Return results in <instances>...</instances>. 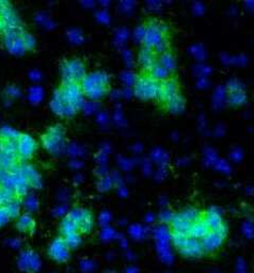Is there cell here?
<instances>
[{
  "instance_id": "obj_11",
  "label": "cell",
  "mask_w": 254,
  "mask_h": 273,
  "mask_svg": "<svg viewBox=\"0 0 254 273\" xmlns=\"http://www.w3.org/2000/svg\"><path fill=\"white\" fill-rule=\"evenodd\" d=\"M16 144H17L18 159L23 160L24 162L29 160L33 155H35V153L38 148L36 140L28 134H20L16 141Z\"/></svg>"
},
{
  "instance_id": "obj_26",
  "label": "cell",
  "mask_w": 254,
  "mask_h": 273,
  "mask_svg": "<svg viewBox=\"0 0 254 273\" xmlns=\"http://www.w3.org/2000/svg\"><path fill=\"white\" fill-rule=\"evenodd\" d=\"M15 199H18L14 190L0 187V207H6Z\"/></svg>"
},
{
  "instance_id": "obj_31",
  "label": "cell",
  "mask_w": 254,
  "mask_h": 273,
  "mask_svg": "<svg viewBox=\"0 0 254 273\" xmlns=\"http://www.w3.org/2000/svg\"><path fill=\"white\" fill-rule=\"evenodd\" d=\"M9 220H10V218L5 209V207H0V227L7 224Z\"/></svg>"
},
{
  "instance_id": "obj_3",
  "label": "cell",
  "mask_w": 254,
  "mask_h": 273,
  "mask_svg": "<svg viewBox=\"0 0 254 273\" xmlns=\"http://www.w3.org/2000/svg\"><path fill=\"white\" fill-rule=\"evenodd\" d=\"M170 238L173 246L182 256L193 259L205 256L200 240L176 233H170Z\"/></svg>"
},
{
  "instance_id": "obj_15",
  "label": "cell",
  "mask_w": 254,
  "mask_h": 273,
  "mask_svg": "<svg viewBox=\"0 0 254 273\" xmlns=\"http://www.w3.org/2000/svg\"><path fill=\"white\" fill-rule=\"evenodd\" d=\"M180 93V82L174 77H169L161 82H159L157 100L164 103L173 95Z\"/></svg>"
},
{
  "instance_id": "obj_22",
  "label": "cell",
  "mask_w": 254,
  "mask_h": 273,
  "mask_svg": "<svg viewBox=\"0 0 254 273\" xmlns=\"http://www.w3.org/2000/svg\"><path fill=\"white\" fill-rule=\"evenodd\" d=\"M148 73H149L148 75L151 78H153L154 80H156L158 82H161L165 79H168L169 77H171V74L165 70L158 61H156L153 64V67L148 71Z\"/></svg>"
},
{
  "instance_id": "obj_21",
  "label": "cell",
  "mask_w": 254,
  "mask_h": 273,
  "mask_svg": "<svg viewBox=\"0 0 254 273\" xmlns=\"http://www.w3.org/2000/svg\"><path fill=\"white\" fill-rule=\"evenodd\" d=\"M157 61L167 70L171 75L176 71V60L171 50L167 49L157 57Z\"/></svg>"
},
{
  "instance_id": "obj_14",
  "label": "cell",
  "mask_w": 254,
  "mask_h": 273,
  "mask_svg": "<svg viewBox=\"0 0 254 273\" xmlns=\"http://www.w3.org/2000/svg\"><path fill=\"white\" fill-rule=\"evenodd\" d=\"M60 91L70 104L75 106L79 110L80 106L83 103V93L79 83L75 82H62Z\"/></svg>"
},
{
  "instance_id": "obj_27",
  "label": "cell",
  "mask_w": 254,
  "mask_h": 273,
  "mask_svg": "<svg viewBox=\"0 0 254 273\" xmlns=\"http://www.w3.org/2000/svg\"><path fill=\"white\" fill-rule=\"evenodd\" d=\"M20 208H21V202L20 199H15L13 202H11L9 205L5 207V209L11 219H15L20 216Z\"/></svg>"
},
{
  "instance_id": "obj_28",
  "label": "cell",
  "mask_w": 254,
  "mask_h": 273,
  "mask_svg": "<svg viewBox=\"0 0 254 273\" xmlns=\"http://www.w3.org/2000/svg\"><path fill=\"white\" fill-rule=\"evenodd\" d=\"M20 133H18L17 130L13 129L12 127L9 126H4L0 128V139L6 140V141H17Z\"/></svg>"
},
{
  "instance_id": "obj_35",
  "label": "cell",
  "mask_w": 254,
  "mask_h": 273,
  "mask_svg": "<svg viewBox=\"0 0 254 273\" xmlns=\"http://www.w3.org/2000/svg\"><path fill=\"white\" fill-rule=\"evenodd\" d=\"M4 29V19L0 16V31H3Z\"/></svg>"
},
{
  "instance_id": "obj_16",
  "label": "cell",
  "mask_w": 254,
  "mask_h": 273,
  "mask_svg": "<svg viewBox=\"0 0 254 273\" xmlns=\"http://www.w3.org/2000/svg\"><path fill=\"white\" fill-rule=\"evenodd\" d=\"M19 169L21 175L27 180L30 187L36 189L42 187V177L35 167L28 162H21L19 163Z\"/></svg>"
},
{
  "instance_id": "obj_12",
  "label": "cell",
  "mask_w": 254,
  "mask_h": 273,
  "mask_svg": "<svg viewBox=\"0 0 254 273\" xmlns=\"http://www.w3.org/2000/svg\"><path fill=\"white\" fill-rule=\"evenodd\" d=\"M203 217L211 231L217 232L224 237H228L229 226L227 222L224 221L222 216L220 215L215 208H211L206 211H203Z\"/></svg>"
},
{
  "instance_id": "obj_32",
  "label": "cell",
  "mask_w": 254,
  "mask_h": 273,
  "mask_svg": "<svg viewBox=\"0 0 254 273\" xmlns=\"http://www.w3.org/2000/svg\"><path fill=\"white\" fill-rule=\"evenodd\" d=\"M25 205H26V207L29 210H33V209L37 208V201L35 200V198H33V196H28V198L25 201Z\"/></svg>"
},
{
  "instance_id": "obj_29",
  "label": "cell",
  "mask_w": 254,
  "mask_h": 273,
  "mask_svg": "<svg viewBox=\"0 0 254 273\" xmlns=\"http://www.w3.org/2000/svg\"><path fill=\"white\" fill-rule=\"evenodd\" d=\"M21 39H23V43H24V46H25L26 50L35 49V47L37 45V41H36L35 37L28 34V32L24 31L23 34H21Z\"/></svg>"
},
{
  "instance_id": "obj_2",
  "label": "cell",
  "mask_w": 254,
  "mask_h": 273,
  "mask_svg": "<svg viewBox=\"0 0 254 273\" xmlns=\"http://www.w3.org/2000/svg\"><path fill=\"white\" fill-rule=\"evenodd\" d=\"M83 96L91 100H102L110 89V76L104 71H94L86 75L80 82Z\"/></svg>"
},
{
  "instance_id": "obj_33",
  "label": "cell",
  "mask_w": 254,
  "mask_h": 273,
  "mask_svg": "<svg viewBox=\"0 0 254 273\" xmlns=\"http://www.w3.org/2000/svg\"><path fill=\"white\" fill-rule=\"evenodd\" d=\"M7 93L9 96H12V97H16L19 95V91L17 88H15V86H9L8 90H7Z\"/></svg>"
},
{
  "instance_id": "obj_24",
  "label": "cell",
  "mask_w": 254,
  "mask_h": 273,
  "mask_svg": "<svg viewBox=\"0 0 254 273\" xmlns=\"http://www.w3.org/2000/svg\"><path fill=\"white\" fill-rule=\"evenodd\" d=\"M66 246L71 251L78 249L82 245V235L80 233H73L62 237Z\"/></svg>"
},
{
  "instance_id": "obj_4",
  "label": "cell",
  "mask_w": 254,
  "mask_h": 273,
  "mask_svg": "<svg viewBox=\"0 0 254 273\" xmlns=\"http://www.w3.org/2000/svg\"><path fill=\"white\" fill-rule=\"evenodd\" d=\"M44 148L52 155H60L65 148V129L62 125L56 124L47 128L46 133L41 137Z\"/></svg>"
},
{
  "instance_id": "obj_23",
  "label": "cell",
  "mask_w": 254,
  "mask_h": 273,
  "mask_svg": "<svg viewBox=\"0 0 254 273\" xmlns=\"http://www.w3.org/2000/svg\"><path fill=\"white\" fill-rule=\"evenodd\" d=\"M228 105L231 107H240L247 104L248 102V95L244 90L240 91H233L228 93Z\"/></svg>"
},
{
  "instance_id": "obj_8",
  "label": "cell",
  "mask_w": 254,
  "mask_h": 273,
  "mask_svg": "<svg viewBox=\"0 0 254 273\" xmlns=\"http://www.w3.org/2000/svg\"><path fill=\"white\" fill-rule=\"evenodd\" d=\"M24 31L25 29L23 27L17 29L3 30L2 41L8 51L13 54H17V56L18 54H23L26 51L23 39H21V34H23Z\"/></svg>"
},
{
  "instance_id": "obj_5",
  "label": "cell",
  "mask_w": 254,
  "mask_h": 273,
  "mask_svg": "<svg viewBox=\"0 0 254 273\" xmlns=\"http://www.w3.org/2000/svg\"><path fill=\"white\" fill-rule=\"evenodd\" d=\"M87 74L84 63L78 58L65 60L61 65L62 82H75L80 84Z\"/></svg>"
},
{
  "instance_id": "obj_19",
  "label": "cell",
  "mask_w": 254,
  "mask_h": 273,
  "mask_svg": "<svg viewBox=\"0 0 254 273\" xmlns=\"http://www.w3.org/2000/svg\"><path fill=\"white\" fill-rule=\"evenodd\" d=\"M156 61H157V54L155 52L146 47L141 48L138 54V62L143 70L149 71Z\"/></svg>"
},
{
  "instance_id": "obj_1",
  "label": "cell",
  "mask_w": 254,
  "mask_h": 273,
  "mask_svg": "<svg viewBox=\"0 0 254 273\" xmlns=\"http://www.w3.org/2000/svg\"><path fill=\"white\" fill-rule=\"evenodd\" d=\"M143 47L149 48L156 54L168 49V27L156 20H152L146 26L143 34Z\"/></svg>"
},
{
  "instance_id": "obj_13",
  "label": "cell",
  "mask_w": 254,
  "mask_h": 273,
  "mask_svg": "<svg viewBox=\"0 0 254 273\" xmlns=\"http://www.w3.org/2000/svg\"><path fill=\"white\" fill-rule=\"evenodd\" d=\"M225 240H227V237L222 236L221 234H219L214 231H209V233L200 240L204 254L205 255L216 254L220 250H221V248L223 247L225 242Z\"/></svg>"
},
{
  "instance_id": "obj_17",
  "label": "cell",
  "mask_w": 254,
  "mask_h": 273,
  "mask_svg": "<svg viewBox=\"0 0 254 273\" xmlns=\"http://www.w3.org/2000/svg\"><path fill=\"white\" fill-rule=\"evenodd\" d=\"M16 228L20 233L31 234L36 228V220L33 219L30 213H25L17 218Z\"/></svg>"
},
{
  "instance_id": "obj_10",
  "label": "cell",
  "mask_w": 254,
  "mask_h": 273,
  "mask_svg": "<svg viewBox=\"0 0 254 273\" xmlns=\"http://www.w3.org/2000/svg\"><path fill=\"white\" fill-rule=\"evenodd\" d=\"M50 107L54 113L62 117H73L78 112V109L66 101V98L63 96L60 89H57L53 92Z\"/></svg>"
},
{
  "instance_id": "obj_34",
  "label": "cell",
  "mask_w": 254,
  "mask_h": 273,
  "mask_svg": "<svg viewBox=\"0 0 254 273\" xmlns=\"http://www.w3.org/2000/svg\"><path fill=\"white\" fill-rule=\"evenodd\" d=\"M9 6H10V4L8 2H0V13H2L3 11Z\"/></svg>"
},
{
  "instance_id": "obj_9",
  "label": "cell",
  "mask_w": 254,
  "mask_h": 273,
  "mask_svg": "<svg viewBox=\"0 0 254 273\" xmlns=\"http://www.w3.org/2000/svg\"><path fill=\"white\" fill-rule=\"evenodd\" d=\"M47 254L50 259L58 264H65L71 259L72 251L64 242L61 236L54 238L47 249Z\"/></svg>"
},
{
  "instance_id": "obj_30",
  "label": "cell",
  "mask_w": 254,
  "mask_h": 273,
  "mask_svg": "<svg viewBox=\"0 0 254 273\" xmlns=\"http://www.w3.org/2000/svg\"><path fill=\"white\" fill-rule=\"evenodd\" d=\"M242 90V85L239 83L237 80L232 79L228 83V92H233V91H240Z\"/></svg>"
},
{
  "instance_id": "obj_7",
  "label": "cell",
  "mask_w": 254,
  "mask_h": 273,
  "mask_svg": "<svg viewBox=\"0 0 254 273\" xmlns=\"http://www.w3.org/2000/svg\"><path fill=\"white\" fill-rule=\"evenodd\" d=\"M159 82L147 75H140L135 81V95L142 101L156 100Z\"/></svg>"
},
{
  "instance_id": "obj_6",
  "label": "cell",
  "mask_w": 254,
  "mask_h": 273,
  "mask_svg": "<svg viewBox=\"0 0 254 273\" xmlns=\"http://www.w3.org/2000/svg\"><path fill=\"white\" fill-rule=\"evenodd\" d=\"M66 217L71 219L77 226V229L81 235L90 234L94 227V216L92 211L82 207H76V208L69 211Z\"/></svg>"
},
{
  "instance_id": "obj_20",
  "label": "cell",
  "mask_w": 254,
  "mask_h": 273,
  "mask_svg": "<svg viewBox=\"0 0 254 273\" xmlns=\"http://www.w3.org/2000/svg\"><path fill=\"white\" fill-rule=\"evenodd\" d=\"M211 229H209L206 221L204 220V217L202 216L200 219L196 220L191 228H190V232H189V237H192L194 239H197V240H201L202 238H204Z\"/></svg>"
},
{
  "instance_id": "obj_25",
  "label": "cell",
  "mask_w": 254,
  "mask_h": 273,
  "mask_svg": "<svg viewBox=\"0 0 254 273\" xmlns=\"http://www.w3.org/2000/svg\"><path fill=\"white\" fill-rule=\"evenodd\" d=\"M59 231H60L61 237H63L65 235H69V234H73V233H79L78 229H77L76 224L71 219H69V218L66 216L63 218L61 223H60Z\"/></svg>"
},
{
  "instance_id": "obj_18",
  "label": "cell",
  "mask_w": 254,
  "mask_h": 273,
  "mask_svg": "<svg viewBox=\"0 0 254 273\" xmlns=\"http://www.w3.org/2000/svg\"><path fill=\"white\" fill-rule=\"evenodd\" d=\"M186 106V100L185 97L181 94L178 93L170 97L169 100L164 102V107L167 108V110L171 113H181L185 110Z\"/></svg>"
}]
</instances>
